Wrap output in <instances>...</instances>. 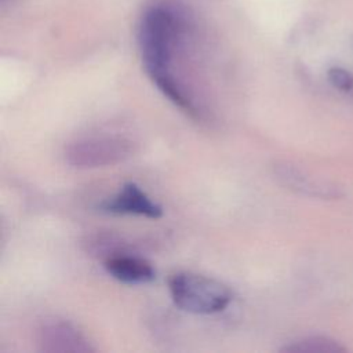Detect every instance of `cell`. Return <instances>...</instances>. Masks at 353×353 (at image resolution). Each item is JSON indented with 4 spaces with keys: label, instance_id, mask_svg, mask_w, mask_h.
<instances>
[{
    "label": "cell",
    "instance_id": "obj_1",
    "mask_svg": "<svg viewBox=\"0 0 353 353\" xmlns=\"http://www.w3.org/2000/svg\"><path fill=\"white\" fill-rule=\"evenodd\" d=\"M179 30L181 18L171 7L156 6L143 15L138 43L142 62L153 83L171 76L170 65Z\"/></svg>",
    "mask_w": 353,
    "mask_h": 353
},
{
    "label": "cell",
    "instance_id": "obj_2",
    "mask_svg": "<svg viewBox=\"0 0 353 353\" xmlns=\"http://www.w3.org/2000/svg\"><path fill=\"white\" fill-rule=\"evenodd\" d=\"M174 303L193 314H214L222 312L232 301L230 290L218 280L182 272L168 281Z\"/></svg>",
    "mask_w": 353,
    "mask_h": 353
},
{
    "label": "cell",
    "instance_id": "obj_3",
    "mask_svg": "<svg viewBox=\"0 0 353 353\" xmlns=\"http://www.w3.org/2000/svg\"><path fill=\"white\" fill-rule=\"evenodd\" d=\"M132 153V142L117 135L90 137L69 143L65 160L74 168H98L125 160Z\"/></svg>",
    "mask_w": 353,
    "mask_h": 353
},
{
    "label": "cell",
    "instance_id": "obj_4",
    "mask_svg": "<svg viewBox=\"0 0 353 353\" xmlns=\"http://www.w3.org/2000/svg\"><path fill=\"white\" fill-rule=\"evenodd\" d=\"M39 345L47 353H90L94 349L70 323L51 321L39 331Z\"/></svg>",
    "mask_w": 353,
    "mask_h": 353
},
{
    "label": "cell",
    "instance_id": "obj_5",
    "mask_svg": "<svg viewBox=\"0 0 353 353\" xmlns=\"http://www.w3.org/2000/svg\"><path fill=\"white\" fill-rule=\"evenodd\" d=\"M99 208L108 214H134L153 219L163 215V208L132 182L125 183L114 197L102 201Z\"/></svg>",
    "mask_w": 353,
    "mask_h": 353
},
{
    "label": "cell",
    "instance_id": "obj_6",
    "mask_svg": "<svg viewBox=\"0 0 353 353\" xmlns=\"http://www.w3.org/2000/svg\"><path fill=\"white\" fill-rule=\"evenodd\" d=\"M106 272L125 284H145L154 280L156 273L149 262L131 255H114L105 261Z\"/></svg>",
    "mask_w": 353,
    "mask_h": 353
}]
</instances>
